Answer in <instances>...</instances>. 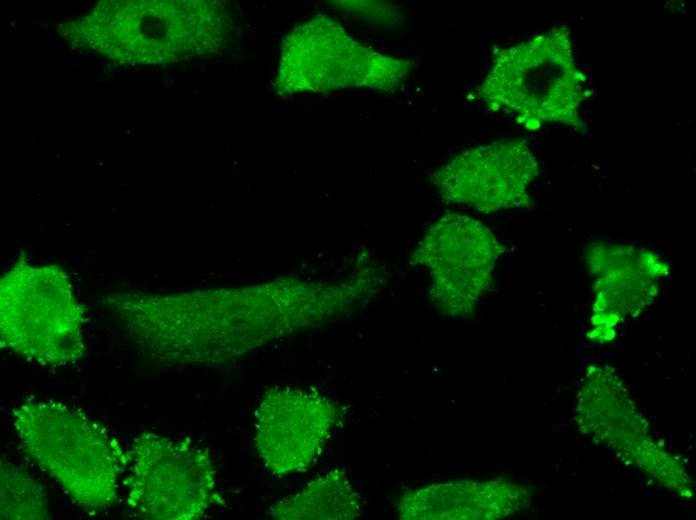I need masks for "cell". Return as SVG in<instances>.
Segmentation results:
<instances>
[{"label":"cell","instance_id":"13","mask_svg":"<svg viewBox=\"0 0 696 520\" xmlns=\"http://www.w3.org/2000/svg\"><path fill=\"white\" fill-rule=\"evenodd\" d=\"M1 519H49L44 487L21 466L1 461Z\"/></svg>","mask_w":696,"mask_h":520},{"label":"cell","instance_id":"6","mask_svg":"<svg viewBox=\"0 0 696 520\" xmlns=\"http://www.w3.org/2000/svg\"><path fill=\"white\" fill-rule=\"evenodd\" d=\"M128 510L140 519L190 520L219 501L207 451L188 440L145 431L126 452Z\"/></svg>","mask_w":696,"mask_h":520},{"label":"cell","instance_id":"2","mask_svg":"<svg viewBox=\"0 0 696 520\" xmlns=\"http://www.w3.org/2000/svg\"><path fill=\"white\" fill-rule=\"evenodd\" d=\"M11 422L28 456L80 508L95 512L116 501L126 452L98 422L50 399L22 402Z\"/></svg>","mask_w":696,"mask_h":520},{"label":"cell","instance_id":"5","mask_svg":"<svg viewBox=\"0 0 696 520\" xmlns=\"http://www.w3.org/2000/svg\"><path fill=\"white\" fill-rule=\"evenodd\" d=\"M414 67L413 60L365 46L333 18L318 14L283 40L274 88L281 96L360 87L395 92Z\"/></svg>","mask_w":696,"mask_h":520},{"label":"cell","instance_id":"1","mask_svg":"<svg viewBox=\"0 0 696 520\" xmlns=\"http://www.w3.org/2000/svg\"><path fill=\"white\" fill-rule=\"evenodd\" d=\"M235 30L227 5L214 0H105L58 26L72 47L125 66L213 56Z\"/></svg>","mask_w":696,"mask_h":520},{"label":"cell","instance_id":"3","mask_svg":"<svg viewBox=\"0 0 696 520\" xmlns=\"http://www.w3.org/2000/svg\"><path fill=\"white\" fill-rule=\"evenodd\" d=\"M478 94L490 110L513 113L530 130L544 123L585 129L580 107L587 97L586 77L564 25L499 50Z\"/></svg>","mask_w":696,"mask_h":520},{"label":"cell","instance_id":"8","mask_svg":"<svg viewBox=\"0 0 696 520\" xmlns=\"http://www.w3.org/2000/svg\"><path fill=\"white\" fill-rule=\"evenodd\" d=\"M501 253L499 242L483 223L448 213L429 226L411 259L429 272L433 307L445 316L467 317L490 286Z\"/></svg>","mask_w":696,"mask_h":520},{"label":"cell","instance_id":"7","mask_svg":"<svg viewBox=\"0 0 696 520\" xmlns=\"http://www.w3.org/2000/svg\"><path fill=\"white\" fill-rule=\"evenodd\" d=\"M576 405L581 432L683 498L692 484L681 461L655 442L626 387L608 366H591Z\"/></svg>","mask_w":696,"mask_h":520},{"label":"cell","instance_id":"12","mask_svg":"<svg viewBox=\"0 0 696 520\" xmlns=\"http://www.w3.org/2000/svg\"><path fill=\"white\" fill-rule=\"evenodd\" d=\"M286 503L278 518L351 519L361 508L360 496L339 471L321 475Z\"/></svg>","mask_w":696,"mask_h":520},{"label":"cell","instance_id":"4","mask_svg":"<svg viewBox=\"0 0 696 520\" xmlns=\"http://www.w3.org/2000/svg\"><path fill=\"white\" fill-rule=\"evenodd\" d=\"M1 347L44 366H62L86 353L84 310L57 266L18 261L1 280Z\"/></svg>","mask_w":696,"mask_h":520},{"label":"cell","instance_id":"9","mask_svg":"<svg viewBox=\"0 0 696 520\" xmlns=\"http://www.w3.org/2000/svg\"><path fill=\"white\" fill-rule=\"evenodd\" d=\"M539 165L523 140H500L464 150L436 169L430 182L441 198L481 213L526 207Z\"/></svg>","mask_w":696,"mask_h":520},{"label":"cell","instance_id":"10","mask_svg":"<svg viewBox=\"0 0 696 520\" xmlns=\"http://www.w3.org/2000/svg\"><path fill=\"white\" fill-rule=\"evenodd\" d=\"M340 418L336 402L316 392L268 391L256 412V446L274 474L307 469L321 455Z\"/></svg>","mask_w":696,"mask_h":520},{"label":"cell","instance_id":"11","mask_svg":"<svg viewBox=\"0 0 696 520\" xmlns=\"http://www.w3.org/2000/svg\"><path fill=\"white\" fill-rule=\"evenodd\" d=\"M531 492L506 479L454 480L407 490L397 500L405 520H490L526 509Z\"/></svg>","mask_w":696,"mask_h":520}]
</instances>
